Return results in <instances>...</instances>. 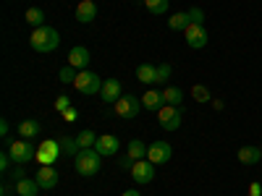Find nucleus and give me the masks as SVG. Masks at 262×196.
Segmentation results:
<instances>
[{"label":"nucleus","mask_w":262,"mask_h":196,"mask_svg":"<svg viewBox=\"0 0 262 196\" xmlns=\"http://www.w3.org/2000/svg\"><path fill=\"white\" fill-rule=\"evenodd\" d=\"M139 113H142V100L134 97V94H123V97L116 102V115H118V118L131 120V118H137Z\"/></svg>","instance_id":"6"},{"label":"nucleus","mask_w":262,"mask_h":196,"mask_svg":"<svg viewBox=\"0 0 262 196\" xmlns=\"http://www.w3.org/2000/svg\"><path fill=\"white\" fill-rule=\"evenodd\" d=\"M34 181L39 183V188L50 191V188H55V186H58V170H55L53 165H39V167H37Z\"/></svg>","instance_id":"12"},{"label":"nucleus","mask_w":262,"mask_h":196,"mask_svg":"<svg viewBox=\"0 0 262 196\" xmlns=\"http://www.w3.org/2000/svg\"><path fill=\"white\" fill-rule=\"evenodd\" d=\"M147 149H149V144H144L142 139H131L126 155H128L131 160H147Z\"/></svg>","instance_id":"19"},{"label":"nucleus","mask_w":262,"mask_h":196,"mask_svg":"<svg viewBox=\"0 0 262 196\" xmlns=\"http://www.w3.org/2000/svg\"><path fill=\"white\" fill-rule=\"evenodd\" d=\"M95 18H97V3L95 0H81L76 6V21L79 24H92Z\"/></svg>","instance_id":"15"},{"label":"nucleus","mask_w":262,"mask_h":196,"mask_svg":"<svg viewBox=\"0 0 262 196\" xmlns=\"http://www.w3.org/2000/svg\"><path fill=\"white\" fill-rule=\"evenodd\" d=\"M170 74H173V68L168 63H160L158 65V76H155V84H165L168 79H170Z\"/></svg>","instance_id":"30"},{"label":"nucleus","mask_w":262,"mask_h":196,"mask_svg":"<svg viewBox=\"0 0 262 196\" xmlns=\"http://www.w3.org/2000/svg\"><path fill=\"white\" fill-rule=\"evenodd\" d=\"M121 149V141L113 136V134H105V136H97V144H95V152L100 157H116Z\"/></svg>","instance_id":"11"},{"label":"nucleus","mask_w":262,"mask_h":196,"mask_svg":"<svg viewBox=\"0 0 262 196\" xmlns=\"http://www.w3.org/2000/svg\"><path fill=\"white\" fill-rule=\"evenodd\" d=\"M236 157H238V162H242V165L252 167V165L262 162V149H259V146H242Z\"/></svg>","instance_id":"16"},{"label":"nucleus","mask_w":262,"mask_h":196,"mask_svg":"<svg viewBox=\"0 0 262 196\" xmlns=\"http://www.w3.org/2000/svg\"><path fill=\"white\" fill-rule=\"evenodd\" d=\"M24 18H27V24H29V27H34V29L45 27V13H42V8H29Z\"/></svg>","instance_id":"26"},{"label":"nucleus","mask_w":262,"mask_h":196,"mask_svg":"<svg viewBox=\"0 0 262 196\" xmlns=\"http://www.w3.org/2000/svg\"><path fill=\"white\" fill-rule=\"evenodd\" d=\"M121 196H142V193H139V191H137V188H128V191H123V193H121Z\"/></svg>","instance_id":"39"},{"label":"nucleus","mask_w":262,"mask_h":196,"mask_svg":"<svg viewBox=\"0 0 262 196\" xmlns=\"http://www.w3.org/2000/svg\"><path fill=\"white\" fill-rule=\"evenodd\" d=\"M8 131H11L8 120H0V136H3V139H8Z\"/></svg>","instance_id":"36"},{"label":"nucleus","mask_w":262,"mask_h":196,"mask_svg":"<svg viewBox=\"0 0 262 196\" xmlns=\"http://www.w3.org/2000/svg\"><path fill=\"white\" fill-rule=\"evenodd\" d=\"M27 178V170H24V165H16L13 170H11V181L16 183V181H24Z\"/></svg>","instance_id":"33"},{"label":"nucleus","mask_w":262,"mask_h":196,"mask_svg":"<svg viewBox=\"0 0 262 196\" xmlns=\"http://www.w3.org/2000/svg\"><path fill=\"white\" fill-rule=\"evenodd\" d=\"M259 165H262V162H259Z\"/></svg>","instance_id":"40"},{"label":"nucleus","mask_w":262,"mask_h":196,"mask_svg":"<svg viewBox=\"0 0 262 196\" xmlns=\"http://www.w3.org/2000/svg\"><path fill=\"white\" fill-rule=\"evenodd\" d=\"M131 178H134L137 183H152L155 181V165H152L149 160H137L134 167H131Z\"/></svg>","instance_id":"9"},{"label":"nucleus","mask_w":262,"mask_h":196,"mask_svg":"<svg viewBox=\"0 0 262 196\" xmlns=\"http://www.w3.org/2000/svg\"><path fill=\"white\" fill-rule=\"evenodd\" d=\"M16 196H37L39 191V183L34 178H24V181H16Z\"/></svg>","instance_id":"20"},{"label":"nucleus","mask_w":262,"mask_h":196,"mask_svg":"<svg viewBox=\"0 0 262 196\" xmlns=\"http://www.w3.org/2000/svg\"><path fill=\"white\" fill-rule=\"evenodd\" d=\"M11 165H13V160H11L8 149H6L3 155H0V170H3V173H8V170H11Z\"/></svg>","instance_id":"34"},{"label":"nucleus","mask_w":262,"mask_h":196,"mask_svg":"<svg viewBox=\"0 0 262 196\" xmlns=\"http://www.w3.org/2000/svg\"><path fill=\"white\" fill-rule=\"evenodd\" d=\"M163 105H165V100H163L160 89H149L147 94H142V107L144 110H160Z\"/></svg>","instance_id":"17"},{"label":"nucleus","mask_w":262,"mask_h":196,"mask_svg":"<svg viewBox=\"0 0 262 196\" xmlns=\"http://www.w3.org/2000/svg\"><path fill=\"white\" fill-rule=\"evenodd\" d=\"M76 141H79L81 149H95V144H97V134H95L92 128H84L81 134L76 136Z\"/></svg>","instance_id":"25"},{"label":"nucleus","mask_w":262,"mask_h":196,"mask_svg":"<svg viewBox=\"0 0 262 196\" xmlns=\"http://www.w3.org/2000/svg\"><path fill=\"white\" fill-rule=\"evenodd\" d=\"M121 97H123V94H121V81H118V79H105L102 92H100V100L107 102V105H116Z\"/></svg>","instance_id":"13"},{"label":"nucleus","mask_w":262,"mask_h":196,"mask_svg":"<svg viewBox=\"0 0 262 196\" xmlns=\"http://www.w3.org/2000/svg\"><path fill=\"white\" fill-rule=\"evenodd\" d=\"M144 8L152 16H165L168 8H170V0H144Z\"/></svg>","instance_id":"24"},{"label":"nucleus","mask_w":262,"mask_h":196,"mask_svg":"<svg viewBox=\"0 0 262 196\" xmlns=\"http://www.w3.org/2000/svg\"><path fill=\"white\" fill-rule=\"evenodd\" d=\"M155 76H158V65H152V63H142L137 68V79L142 84H155Z\"/></svg>","instance_id":"22"},{"label":"nucleus","mask_w":262,"mask_h":196,"mask_svg":"<svg viewBox=\"0 0 262 196\" xmlns=\"http://www.w3.org/2000/svg\"><path fill=\"white\" fill-rule=\"evenodd\" d=\"M60 155H63V149H60V141H55V139H48L37 146V162L39 165H53V162H58Z\"/></svg>","instance_id":"7"},{"label":"nucleus","mask_w":262,"mask_h":196,"mask_svg":"<svg viewBox=\"0 0 262 196\" xmlns=\"http://www.w3.org/2000/svg\"><path fill=\"white\" fill-rule=\"evenodd\" d=\"M100 155L95 149H81L79 155L74 157V167H76V173L79 176H84V178H92V176H97L100 173Z\"/></svg>","instance_id":"2"},{"label":"nucleus","mask_w":262,"mask_h":196,"mask_svg":"<svg viewBox=\"0 0 262 196\" xmlns=\"http://www.w3.org/2000/svg\"><path fill=\"white\" fill-rule=\"evenodd\" d=\"M90 50L86 47H81V45H76V47H71V53H69V65H74L76 71H86L90 68Z\"/></svg>","instance_id":"14"},{"label":"nucleus","mask_w":262,"mask_h":196,"mask_svg":"<svg viewBox=\"0 0 262 196\" xmlns=\"http://www.w3.org/2000/svg\"><path fill=\"white\" fill-rule=\"evenodd\" d=\"M69 107H71V100L66 97V94H60V97L55 100V110H58V113H66Z\"/></svg>","instance_id":"32"},{"label":"nucleus","mask_w":262,"mask_h":196,"mask_svg":"<svg viewBox=\"0 0 262 196\" xmlns=\"http://www.w3.org/2000/svg\"><path fill=\"white\" fill-rule=\"evenodd\" d=\"M76 76H79V71L74 68V65H66V68L58 71V81H60V84H74Z\"/></svg>","instance_id":"28"},{"label":"nucleus","mask_w":262,"mask_h":196,"mask_svg":"<svg viewBox=\"0 0 262 196\" xmlns=\"http://www.w3.org/2000/svg\"><path fill=\"white\" fill-rule=\"evenodd\" d=\"M170 157H173V149L168 141H152L147 149V160L152 165H165V162H170Z\"/></svg>","instance_id":"8"},{"label":"nucleus","mask_w":262,"mask_h":196,"mask_svg":"<svg viewBox=\"0 0 262 196\" xmlns=\"http://www.w3.org/2000/svg\"><path fill=\"white\" fill-rule=\"evenodd\" d=\"M29 45H32V50H37V53H53V50H58V45H60V34H58V29H53V27H39V29L32 32Z\"/></svg>","instance_id":"1"},{"label":"nucleus","mask_w":262,"mask_h":196,"mask_svg":"<svg viewBox=\"0 0 262 196\" xmlns=\"http://www.w3.org/2000/svg\"><path fill=\"white\" fill-rule=\"evenodd\" d=\"M191 97H194L196 102L205 105V102H210V89H207L205 84H194V86H191Z\"/></svg>","instance_id":"29"},{"label":"nucleus","mask_w":262,"mask_h":196,"mask_svg":"<svg viewBox=\"0 0 262 196\" xmlns=\"http://www.w3.org/2000/svg\"><path fill=\"white\" fill-rule=\"evenodd\" d=\"M76 115H79V113H76V107H69V110L63 113V118H66V120H74Z\"/></svg>","instance_id":"38"},{"label":"nucleus","mask_w":262,"mask_h":196,"mask_svg":"<svg viewBox=\"0 0 262 196\" xmlns=\"http://www.w3.org/2000/svg\"><path fill=\"white\" fill-rule=\"evenodd\" d=\"M163 100H165V105L181 107V102H184V92L179 89V86H165V89H163Z\"/></svg>","instance_id":"23"},{"label":"nucleus","mask_w":262,"mask_h":196,"mask_svg":"<svg viewBox=\"0 0 262 196\" xmlns=\"http://www.w3.org/2000/svg\"><path fill=\"white\" fill-rule=\"evenodd\" d=\"M8 155H11V160L16 165H27V162H32L37 157V149H34V144H29V139H24V141L13 139L8 144Z\"/></svg>","instance_id":"5"},{"label":"nucleus","mask_w":262,"mask_h":196,"mask_svg":"<svg viewBox=\"0 0 262 196\" xmlns=\"http://www.w3.org/2000/svg\"><path fill=\"white\" fill-rule=\"evenodd\" d=\"M158 123L163 126V131H179L181 123H184V107L163 105L158 110Z\"/></svg>","instance_id":"4"},{"label":"nucleus","mask_w":262,"mask_h":196,"mask_svg":"<svg viewBox=\"0 0 262 196\" xmlns=\"http://www.w3.org/2000/svg\"><path fill=\"white\" fill-rule=\"evenodd\" d=\"M184 39H186V45L191 47V50H202L205 45H207V29L205 27H200V24H191L186 32H184Z\"/></svg>","instance_id":"10"},{"label":"nucleus","mask_w":262,"mask_h":196,"mask_svg":"<svg viewBox=\"0 0 262 196\" xmlns=\"http://www.w3.org/2000/svg\"><path fill=\"white\" fill-rule=\"evenodd\" d=\"M60 149H63V155H71V157H76L81 152V146H79V141L74 136H63L60 139Z\"/></svg>","instance_id":"27"},{"label":"nucleus","mask_w":262,"mask_h":196,"mask_svg":"<svg viewBox=\"0 0 262 196\" xmlns=\"http://www.w3.org/2000/svg\"><path fill=\"white\" fill-rule=\"evenodd\" d=\"M102 79L95 74V71H79V76H76V81H74V86L81 92V94H86V97H95V94H100L102 92Z\"/></svg>","instance_id":"3"},{"label":"nucleus","mask_w":262,"mask_h":196,"mask_svg":"<svg viewBox=\"0 0 262 196\" xmlns=\"http://www.w3.org/2000/svg\"><path fill=\"white\" fill-rule=\"evenodd\" d=\"M189 18H191V24L205 27V11H202V8H196V6H194V8L189 11Z\"/></svg>","instance_id":"31"},{"label":"nucleus","mask_w":262,"mask_h":196,"mask_svg":"<svg viewBox=\"0 0 262 196\" xmlns=\"http://www.w3.org/2000/svg\"><path fill=\"white\" fill-rule=\"evenodd\" d=\"M134 162H137V160H131L128 155H123V157L118 160V165H121L123 170H128V173H131V167H134Z\"/></svg>","instance_id":"35"},{"label":"nucleus","mask_w":262,"mask_h":196,"mask_svg":"<svg viewBox=\"0 0 262 196\" xmlns=\"http://www.w3.org/2000/svg\"><path fill=\"white\" fill-rule=\"evenodd\" d=\"M191 27V18H189V11L184 13H173V16H168V29H173V32H186Z\"/></svg>","instance_id":"18"},{"label":"nucleus","mask_w":262,"mask_h":196,"mask_svg":"<svg viewBox=\"0 0 262 196\" xmlns=\"http://www.w3.org/2000/svg\"><path fill=\"white\" fill-rule=\"evenodd\" d=\"M249 196H262V186L259 183H252L249 186Z\"/></svg>","instance_id":"37"},{"label":"nucleus","mask_w":262,"mask_h":196,"mask_svg":"<svg viewBox=\"0 0 262 196\" xmlns=\"http://www.w3.org/2000/svg\"><path fill=\"white\" fill-rule=\"evenodd\" d=\"M39 131H42L39 120H21L18 123V136L21 139H37Z\"/></svg>","instance_id":"21"}]
</instances>
